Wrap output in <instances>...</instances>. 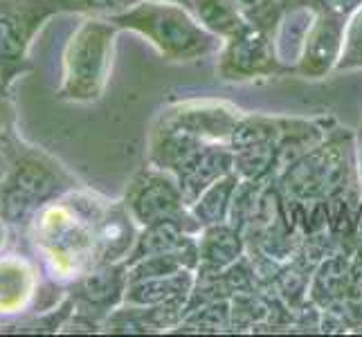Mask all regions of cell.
<instances>
[{
	"label": "cell",
	"instance_id": "83f0119b",
	"mask_svg": "<svg viewBox=\"0 0 362 337\" xmlns=\"http://www.w3.org/2000/svg\"><path fill=\"white\" fill-rule=\"evenodd\" d=\"M7 218H3L0 216V252L5 249V245H7V241H9V230H7V223H5Z\"/></svg>",
	"mask_w": 362,
	"mask_h": 337
},
{
	"label": "cell",
	"instance_id": "7a4b0ae2",
	"mask_svg": "<svg viewBox=\"0 0 362 337\" xmlns=\"http://www.w3.org/2000/svg\"><path fill=\"white\" fill-rule=\"evenodd\" d=\"M358 178V137L356 131L338 124L308 153L291 162L277 178L286 203L299 209L322 205L331 194Z\"/></svg>",
	"mask_w": 362,
	"mask_h": 337
},
{
	"label": "cell",
	"instance_id": "7402d4cb",
	"mask_svg": "<svg viewBox=\"0 0 362 337\" xmlns=\"http://www.w3.org/2000/svg\"><path fill=\"white\" fill-rule=\"evenodd\" d=\"M189 9L198 23L221 41L232 39L234 34L247 28L245 18L239 14L232 0H189Z\"/></svg>",
	"mask_w": 362,
	"mask_h": 337
},
{
	"label": "cell",
	"instance_id": "d4e9b609",
	"mask_svg": "<svg viewBox=\"0 0 362 337\" xmlns=\"http://www.w3.org/2000/svg\"><path fill=\"white\" fill-rule=\"evenodd\" d=\"M59 14H81L97 18H113L129 11L140 0H52Z\"/></svg>",
	"mask_w": 362,
	"mask_h": 337
},
{
	"label": "cell",
	"instance_id": "9a60e30c",
	"mask_svg": "<svg viewBox=\"0 0 362 337\" xmlns=\"http://www.w3.org/2000/svg\"><path fill=\"white\" fill-rule=\"evenodd\" d=\"M234 171V151L226 142H209L178 173V182L187 205H192L209 184Z\"/></svg>",
	"mask_w": 362,
	"mask_h": 337
},
{
	"label": "cell",
	"instance_id": "277c9868",
	"mask_svg": "<svg viewBox=\"0 0 362 337\" xmlns=\"http://www.w3.org/2000/svg\"><path fill=\"white\" fill-rule=\"evenodd\" d=\"M122 30L110 18L86 16L70 34L64 49V77L59 97L72 104L102 99L115 61V43Z\"/></svg>",
	"mask_w": 362,
	"mask_h": 337
},
{
	"label": "cell",
	"instance_id": "2e32d148",
	"mask_svg": "<svg viewBox=\"0 0 362 337\" xmlns=\"http://www.w3.org/2000/svg\"><path fill=\"white\" fill-rule=\"evenodd\" d=\"M247 254V239L236 225H207L198 234V266L226 270Z\"/></svg>",
	"mask_w": 362,
	"mask_h": 337
},
{
	"label": "cell",
	"instance_id": "cb8c5ba5",
	"mask_svg": "<svg viewBox=\"0 0 362 337\" xmlns=\"http://www.w3.org/2000/svg\"><path fill=\"white\" fill-rule=\"evenodd\" d=\"M239 14L245 18L247 25L257 30H264L274 34L277 25L284 16V3L281 0H232Z\"/></svg>",
	"mask_w": 362,
	"mask_h": 337
},
{
	"label": "cell",
	"instance_id": "f1b7e54d",
	"mask_svg": "<svg viewBox=\"0 0 362 337\" xmlns=\"http://www.w3.org/2000/svg\"><path fill=\"white\" fill-rule=\"evenodd\" d=\"M9 108L5 106V99H3V95H0V129H5L7 124H9Z\"/></svg>",
	"mask_w": 362,
	"mask_h": 337
},
{
	"label": "cell",
	"instance_id": "8992f818",
	"mask_svg": "<svg viewBox=\"0 0 362 337\" xmlns=\"http://www.w3.org/2000/svg\"><path fill=\"white\" fill-rule=\"evenodd\" d=\"M59 11L52 0H0V93L28 66L34 36Z\"/></svg>",
	"mask_w": 362,
	"mask_h": 337
},
{
	"label": "cell",
	"instance_id": "f546056e",
	"mask_svg": "<svg viewBox=\"0 0 362 337\" xmlns=\"http://www.w3.org/2000/svg\"><path fill=\"white\" fill-rule=\"evenodd\" d=\"M356 137H358V144L362 146V119H360V126H358V131H356Z\"/></svg>",
	"mask_w": 362,
	"mask_h": 337
},
{
	"label": "cell",
	"instance_id": "603a6c76",
	"mask_svg": "<svg viewBox=\"0 0 362 337\" xmlns=\"http://www.w3.org/2000/svg\"><path fill=\"white\" fill-rule=\"evenodd\" d=\"M232 304L230 299H216L189 310L171 333H230Z\"/></svg>",
	"mask_w": 362,
	"mask_h": 337
},
{
	"label": "cell",
	"instance_id": "7c38bea8",
	"mask_svg": "<svg viewBox=\"0 0 362 337\" xmlns=\"http://www.w3.org/2000/svg\"><path fill=\"white\" fill-rule=\"evenodd\" d=\"M97 264H127L137 243L140 225L124 201H106L93 223Z\"/></svg>",
	"mask_w": 362,
	"mask_h": 337
},
{
	"label": "cell",
	"instance_id": "e0dca14e",
	"mask_svg": "<svg viewBox=\"0 0 362 337\" xmlns=\"http://www.w3.org/2000/svg\"><path fill=\"white\" fill-rule=\"evenodd\" d=\"M196 279V270H182L169 277H156V279H142V281H129L124 304L133 306H162V304H185L192 295Z\"/></svg>",
	"mask_w": 362,
	"mask_h": 337
},
{
	"label": "cell",
	"instance_id": "ffe728a7",
	"mask_svg": "<svg viewBox=\"0 0 362 337\" xmlns=\"http://www.w3.org/2000/svg\"><path fill=\"white\" fill-rule=\"evenodd\" d=\"M241 187V178L236 173H228L214 184H209L207 189L196 198L189 205L192 216L201 227L207 225H218V223H228L232 216V207H234V198L236 191Z\"/></svg>",
	"mask_w": 362,
	"mask_h": 337
},
{
	"label": "cell",
	"instance_id": "8fae6325",
	"mask_svg": "<svg viewBox=\"0 0 362 337\" xmlns=\"http://www.w3.org/2000/svg\"><path fill=\"white\" fill-rule=\"evenodd\" d=\"M127 285V264H95L74 279L70 295L79 310L104 321L117 306L124 304Z\"/></svg>",
	"mask_w": 362,
	"mask_h": 337
},
{
	"label": "cell",
	"instance_id": "1f68e13d",
	"mask_svg": "<svg viewBox=\"0 0 362 337\" xmlns=\"http://www.w3.org/2000/svg\"><path fill=\"white\" fill-rule=\"evenodd\" d=\"M281 3H284V7H286V5H293V3H299V0H281Z\"/></svg>",
	"mask_w": 362,
	"mask_h": 337
},
{
	"label": "cell",
	"instance_id": "d6986e66",
	"mask_svg": "<svg viewBox=\"0 0 362 337\" xmlns=\"http://www.w3.org/2000/svg\"><path fill=\"white\" fill-rule=\"evenodd\" d=\"M313 20H315V9L308 3H304V0H299V3L284 7V16L272 34L279 59L286 66H291L293 72H295V64L299 54H302L306 34L310 30V25H313Z\"/></svg>",
	"mask_w": 362,
	"mask_h": 337
},
{
	"label": "cell",
	"instance_id": "4dcf8cb0",
	"mask_svg": "<svg viewBox=\"0 0 362 337\" xmlns=\"http://www.w3.org/2000/svg\"><path fill=\"white\" fill-rule=\"evenodd\" d=\"M167 3H180V5H187V7H189V0H167Z\"/></svg>",
	"mask_w": 362,
	"mask_h": 337
},
{
	"label": "cell",
	"instance_id": "5bb4252c",
	"mask_svg": "<svg viewBox=\"0 0 362 337\" xmlns=\"http://www.w3.org/2000/svg\"><path fill=\"white\" fill-rule=\"evenodd\" d=\"M185 317V304L133 306L122 304L104 319V333L115 335H151L171 333Z\"/></svg>",
	"mask_w": 362,
	"mask_h": 337
},
{
	"label": "cell",
	"instance_id": "9c48e42d",
	"mask_svg": "<svg viewBox=\"0 0 362 337\" xmlns=\"http://www.w3.org/2000/svg\"><path fill=\"white\" fill-rule=\"evenodd\" d=\"M245 110L223 99H182L171 102L158 112L173 126L196 135L203 142H226Z\"/></svg>",
	"mask_w": 362,
	"mask_h": 337
},
{
	"label": "cell",
	"instance_id": "484cf974",
	"mask_svg": "<svg viewBox=\"0 0 362 337\" xmlns=\"http://www.w3.org/2000/svg\"><path fill=\"white\" fill-rule=\"evenodd\" d=\"M356 70H362V7L346 20L344 47H342V57L335 72L342 74V72H356Z\"/></svg>",
	"mask_w": 362,
	"mask_h": 337
},
{
	"label": "cell",
	"instance_id": "4fadbf2b",
	"mask_svg": "<svg viewBox=\"0 0 362 337\" xmlns=\"http://www.w3.org/2000/svg\"><path fill=\"white\" fill-rule=\"evenodd\" d=\"M205 144L209 142L198 140L196 135L156 117L151 133H148L146 162H151V165L178 176Z\"/></svg>",
	"mask_w": 362,
	"mask_h": 337
},
{
	"label": "cell",
	"instance_id": "3957f363",
	"mask_svg": "<svg viewBox=\"0 0 362 337\" xmlns=\"http://www.w3.org/2000/svg\"><path fill=\"white\" fill-rule=\"evenodd\" d=\"M110 20L119 30L140 34L167 64H194L216 57L223 43L198 23L189 7L167 0H140Z\"/></svg>",
	"mask_w": 362,
	"mask_h": 337
},
{
	"label": "cell",
	"instance_id": "6da1fadb",
	"mask_svg": "<svg viewBox=\"0 0 362 337\" xmlns=\"http://www.w3.org/2000/svg\"><path fill=\"white\" fill-rule=\"evenodd\" d=\"M106 198L72 189L34 216V241L59 279H77L97 264L93 223Z\"/></svg>",
	"mask_w": 362,
	"mask_h": 337
},
{
	"label": "cell",
	"instance_id": "44dd1931",
	"mask_svg": "<svg viewBox=\"0 0 362 337\" xmlns=\"http://www.w3.org/2000/svg\"><path fill=\"white\" fill-rule=\"evenodd\" d=\"M284 165L277 142L255 144L234 151V173L243 182L255 184H274Z\"/></svg>",
	"mask_w": 362,
	"mask_h": 337
},
{
	"label": "cell",
	"instance_id": "5b68a950",
	"mask_svg": "<svg viewBox=\"0 0 362 337\" xmlns=\"http://www.w3.org/2000/svg\"><path fill=\"white\" fill-rule=\"evenodd\" d=\"M72 189H77V184L64 167L41 153H23L16 158L14 169L3 184L5 218L21 220Z\"/></svg>",
	"mask_w": 362,
	"mask_h": 337
},
{
	"label": "cell",
	"instance_id": "30bf717a",
	"mask_svg": "<svg viewBox=\"0 0 362 337\" xmlns=\"http://www.w3.org/2000/svg\"><path fill=\"white\" fill-rule=\"evenodd\" d=\"M346 18L315 11V20L306 34V41L295 64V77L322 81L331 77L340 64L344 47Z\"/></svg>",
	"mask_w": 362,
	"mask_h": 337
},
{
	"label": "cell",
	"instance_id": "ba28073f",
	"mask_svg": "<svg viewBox=\"0 0 362 337\" xmlns=\"http://www.w3.org/2000/svg\"><path fill=\"white\" fill-rule=\"evenodd\" d=\"M122 201L129 207L131 216L140 227H146V225L165 218L196 223V218L192 216V209L182 196L178 178L173 173L151 165V162H146L131 178Z\"/></svg>",
	"mask_w": 362,
	"mask_h": 337
},
{
	"label": "cell",
	"instance_id": "ac0fdd59",
	"mask_svg": "<svg viewBox=\"0 0 362 337\" xmlns=\"http://www.w3.org/2000/svg\"><path fill=\"white\" fill-rule=\"evenodd\" d=\"M36 295V270L28 259H0V315L23 313Z\"/></svg>",
	"mask_w": 362,
	"mask_h": 337
},
{
	"label": "cell",
	"instance_id": "4316f807",
	"mask_svg": "<svg viewBox=\"0 0 362 337\" xmlns=\"http://www.w3.org/2000/svg\"><path fill=\"white\" fill-rule=\"evenodd\" d=\"M304 3H308L315 11H322V14L340 16L346 20L362 7V0H304Z\"/></svg>",
	"mask_w": 362,
	"mask_h": 337
},
{
	"label": "cell",
	"instance_id": "52a82bcc",
	"mask_svg": "<svg viewBox=\"0 0 362 337\" xmlns=\"http://www.w3.org/2000/svg\"><path fill=\"white\" fill-rule=\"evenodd\" d=\"M216 79L223 83H247L295 74L277 54L272 34L252 25L221 43L216 52Z\"/></svg>",
	"mask_w": 362,
	"mask_h": 337
}]
</instances>
